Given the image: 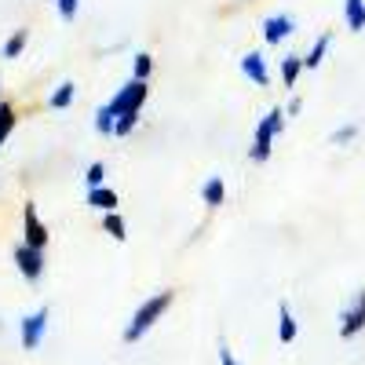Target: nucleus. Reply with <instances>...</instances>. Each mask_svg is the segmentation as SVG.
Here are the masks:
<instances>
[{
  "instance_id": "9",
  "label": "nucleus",
  "mask_w": 365,
  "mask_h": 365,
  "mask_svg": "<svg viewBox=\"0 0 365 365\" xmlns=\"http://www.w3.org/2000/svg\"><path fill=\"white\" fill-rule=\"evenodd\" d=\"M241 73H245L252 84H259V88H267V84H270L267 58H263L259 51H245V55H241Z\"/></svg>"
},
{
  "instance_id": "10",
  "label": "nucleus",
  "mask_w": 365,
  "mask_h": 365,
  "mask_svg": "<svg viewBox=\"0 0 365 365\" xmlns=\"http://www.w3.org/2000/svg\"><path fill=\"white\" fill-rule=\"evenodd\" d=\"M296 336H299V322L289 307V299H282L278 303V344H296Z\"/></svg>"
},
{
  "instance_id": "6",
  "label": "nucleus",
  "mask_w": 365,
  "mask_h": 365,
  "mask_svg": "<svg viewBox=\"0 0 365 365\" xmlns=\"http://www.w3.org/2000/svg\"><path fill=\"white\" fill-rule=\"evenodd\" d=\"M22 241H26V245H34V249H41V252L48 249V227L41 223L34 201L22 205Z\"/></svg>"
},
{
  "instance_id": "7",
  "label": "nucleus",
  "mask_w": 365,
  "mask_h": 365,
  "mask_svg": "<svg viewBox=\"0 0 365 365\" xmlns=\"http://www.w3.org/2000/svg\"><path fill=\"white\" fill-rule=\"evenodd\" d=\"M361 329H365V289H358L354 299L344 307V314H340V336L344 340H354Z\"/></svg>"
},
{
  "instance_id": "2",
  "label": "nucleus",
  "mask_w": 365,
  "mask_h": 365,
  "mask_svg": "<svg viewBox=\"0 0 365 365\" xmlns=\"http://www.w3.org/2000/svg\"><path fill=\"white\" fill-rule=\"evenodd\" d=\"M172 303H175V292H172V289H161V292H154L150 299H143V303H139V311L132 314V322L125 325V332H120V340H125V344H139L146 332L168 314Z\"/></svg>"
},
{
  "instance_id": "4",
  "label": "nucleus",
  "mask_w": 365,
  "mask_h": 365,
  "mask_svg": "<svg viewBox=\"0 0 365 365\" xmlns=\"http://www.w3.org/2000/svg\"><path fill=\"white\" fill-rule=\"evenodd\" d=\"M48 322H51V311L48 307H37V311H29L22 322H19V344L22 351H37L48 336Z\"/></svg>"
},
{
  "instance_id": "25",
  "label": "nucleus",
  "mask_w": 365,
  "mask_h": 365,
  "mask_svg": "<svg viewBox=\"0 0 365 365\" xmlns=\"http://www.w3.org/2000/svg\"><path fill=\"white\" fill-rule=\"evenodd\" d=\"M220 365H241L237 358H234V351H230V344L220 336Z\"/></svg>"
},
{
  "instance_id": "14",
  "label": "nucleus",
  "mask_w": 365,
  "mask_h": 365,
  "mask_svg": "<svg viewBox=\"0 0 365 365\" xmlns=\"http://www.w3.org/2000/svg\"><path fill=\"white\" fill-rule=\"evenodd\" d=\"M344 22H347V29L361 34L365 29V0H344Z\"/></svg>"
},
{
  "instance_id": "13",
  "label": "nucleus",
  "mask_w": 365,
  "mask_h": 365,
  "mask_svg": "<svg viewBox=\"0 0 365 365\" xmlns=\"http://www.w3.org/2000/svg\"><path fill=\"white\" fill-rule=\"evenodd\" d=\"M88 205L96 208V212H117V190H110V187H99V190H88Z\"/></svg>"
},
{
  "instance_id": "16",
  "label": "nucleus",
  "mask_w": 365,
  "mask_h": 365,
  "mask_svg": "<svg viewBox=\"0 0 365 365\" xmlns=\"http://www.w3.org/2000/svg\"><path fill=\"white\" fill-rule=\"evenodd\" d=\"M303 70H307V66H303V55H285L282 58V84L285 88H296V81H299Z\"/></svg>"
},
{
  "instance_id": "15",
  "label": "nucleus",
  "mask_w": 365,
  "mask_h": 365,
  "mask_svg": "<svg viewBox=\"0 0 365 365\" xmlns=\"http://www.w3.org/2000/svg\"><path fill=\"white\" fill-rule=\"evenodd\" d=\"M329 44H332V34H322V37L307 48V55H303V66H307V70H318L322 58H325V51H329Z\"/></svg>"
},
{
  "instance_id": "23",
  "label": "nucleus",
  "mask_w": 365,
  "mask_h": 365,
  "mask_svg": "<svg viewBox=\"0 0 365 365\" xmlns=\"http://www.w3.org/2000/svg\"><path fill=\"white\" fill-rule=\"evenodd\" d=\"M55 8H58V19H63V22H73L81 0H55Z\"/></svg>"
},
{
  "instance_id": "1",
  "label": "nucleus",
  "mask_w": 365,
  "mask_h": 365,
  "mask_svg": "<svg viewBox=\"0 0 365 365\" xmlns=\"http://www.w3.org/2000/svg\"><path fill=\"white\" fill-rule=\"evenodd\" d=\"M146 96H150L146 81H135V77H132L128 84H120L117 96L96 110V132H99V135H113L117 117H120V113H139L143 103H146Z\"/></svg>"
},
{
  "instance_id": "21",
  "label": "nucleus",
  "mask_w": 365,
  "mask_h": 365,
  "mask_svg": "<svg viewBox=\"0 0 365 365\" xmlns=\"http://www.w3.org/2000/svg\"><path fill=\"white\" fill-rule=\"evenodd\" d=\"M106 165L103 161H91L88 165V172H84V182H88V190H99V187H106Z\"/></svg>"
},
{
  "instance_id": "22",
  "label": "nucleus",
  "mask_w": 365,
  "mask_h": 365,
  "mask_svg": "<svg viewBox=\"0 0 365 365\" xmlns=\"http://www.w3.org/2000/svg\"><path fill=\"white\" fill-rule=\"evenodd\" d=\"M135 125H139V113H120V117H117L113 135H117V139H125V135H132V132H135Z\"/></svg>"
},
{
  "instance_id": "18",
  "label": "nucleus",
  "mask_w": 365,
  "mask_h": 365,
  "mask_svg": "<svg viewBox=\"0 0 365 365\" xmlns=\"http://www.w3.org/2000/svg\"><path fill=\"white\" fill-rule=\"evenodd\" d=\"M15 125H19V110L11 103H0V143L15 132Z\"/></svg>"
},
{
  "instance_id": "19",
  "label": "nucleus",
  "mask_w": 365,
  "mask_h": 365,
  "mask_svg": "<svg viewBox=\"0 0 365 365\" xmlns=\"http://www.w3.org/2000/svg\"><path fill=\"white\" fill-rule=\"evenodd\" d=\"M103 234H110L113 241H125L128 237V227H125V220H120L117 212H106V216H103Z\"/></svg>"
},
{
  "instance_id": "20",
  "label": "nucleus",
  "mask_w": 365,
  "mask_h": 365,
  "mask_svg": "<svg viewBox=\"0 0 365 365\" xmlns=\"http://www.w3.org/2000/svg\"><path fill=\"white\" fill-rule=\"evenodd\" d=\"M150 73H154V55H150V51H135V58H132V77H135V81H146Z\"/></svg>"
},
{
  "instance_id": "8",
  "label": "nucleus",
  "mask_w": 365,
  "mask_h": 365,
  "mask_svg": "<svg viewBox=\"0 0 365 365\" xmlns=\"http://www.w3.org/2000/svg\"><path fill=\"white\" fill-rule=\"evenodd\" d=\"M292 29H296L292 15H267L263 19V41L267 44H285L292 37Z\"/></svg>"
},
{
  "instance_id": "17",
  "label": "nucleus",
  "mask_w": 365,
  "mask_h": 365,
  "mask_svg": "<svg viewBox=\"0 0 365 365\" xmlns=\"http://www.w3.org/2000/svg\"><path fill=\"white\" fill-rule=\"evenodd\" d=\"M26 41H29V29H26V26H19L15 34L4 41V48H0V58H19V55H22V48H26Z\"/></svg>"
},
{
  "instance_id": "5",
  "label": "nucleus",
  "mask_w": 365,
  "mask_h": 365,
  "mask_svg": "<svg viewBox=\"0 0 365 365\" xmlns=\"http://www.w3.org/2000/svg\"><path fill=\"white\" fill-rule=\"evenodd\" d=\"M15 267H19V274L26 282H41L44 278V252L26 245V241H19L15 245Z\"/></svg>"
},
{
  "instance_id": "24",
  "label": "nucleus",
  "mask_w": 365,
  "mask_h": 365,
  "mask_svg": "<svg viewBox=\"0 0 365 365\" xmlns=\"http://www.w3.org/2000/svg\"><path fill=\"white\" fill-rule=\"evenodd\" d=\"M358 135V125H344V128H336V132H332V143H336V146H344V143H351Z\"/></svg>"
},
{
  "instance_id": "3",
  "label": "nucleus",
  "mask_w": 365,
  "mask_h": 365,
  "mask_svg": "<svg viewBox=\"0 0 365 365\" xmlns=\"http://www.w3.org/2000/svg\"><path fill=\"white\" fill-rule=\"evenodd\" d=\"M285 106H274V110H267V117L256 125V135H252V146H249V158L256 161V165H263L270 154H274V139L282 135V128H285Z\"/></svg>"
},
{
  "instance_id": "12",
  "label": "nucleus",
  "mask_w": 365,
  "mask_h": 365,
  "mask_svg": "<svg viewBox=\"0 0 365 365\" xmlns=\"http://www.w3.org/2000/svg\"><path fill=\"white\" fill-rule=\"evenodd\" d=\"M73 99H77V84H73V81H63V84H58L51 96H48V106H51V110H70Z\"/></svg>"
},
{
  "instance_id": "11",
  "label": "nucleus",
  "mask_w": 365,
  "mask_h": 365,
  "mask_svg": "<svg viewBox=\"0 0 365 365\" xmlns=\"http://www.w3.org/2000/svg\"><path fill=\"white\" fill-rule=\"evenodd\" d=\"M201 201H205L208 208L227 205V182H223V175H208V179H205V187H201Z\"/></svg>"
},
{
  "instance_id": "26",
  "label": "nucleus",
  "mask_w": 365,
  "mask_h": 365,
  "mask_svg": "<svg viewBox=\"0 0 365 365\" xmlns=\"http://www.w3.org/2000/svg\"><path fill=\"white\" fill-rule=\"evenodd\" d=\"M303 110V99H289V106H285V113H299Z\"/></svg>"
}]
</instances>
